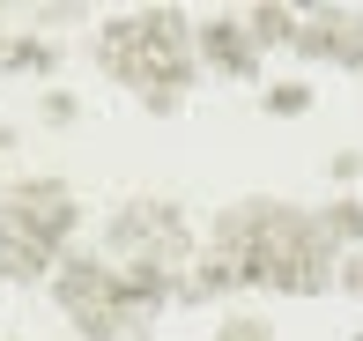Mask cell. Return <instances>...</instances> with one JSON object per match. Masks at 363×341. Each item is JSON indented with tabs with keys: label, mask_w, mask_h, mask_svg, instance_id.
Listing matches in <instances>:
<instances>
[{
	"label": "cell",
	"mask_w": 363,
	"mask_h": 341,
	"mask_svg": "<svg viewBox=\"0 0 363 341\" xmlns=\"http://www.w3.org/2000/svg\"><path fill=\"white\" fill-rule=\"evenodd\" d=\"M208 252H223L245 289H282V297H326L334 267H341V252L326 245L319 216L296 208V201H267V193L230 201L208 223Z\"/></svg>",
	"instance_id": "1"
},
{
	"label": "cell",
	"mask_w": 363,
	"mask_h": 341,
	"mask_svg": "<svg viewBox=\"0 0 363 341\" xmlns=\"http://www.w3.org/2000/svg\"><path fill=\"white\" fill-rule=\"evenodd\" d=\"M96 252L119 267L126 297H134L148 319H163L178 304V289H186L193 259H201V230H193V216L178 201H163V193H126L104 216V245Z\"/></svg>",
	"instance_id": "2"
},
{
	"label": "cell",
	"mask_w": 363,
	"mask_h": 341,
	"mask_svg": "<svg viewBox=\"0 0 363 341\" xmlns=\"http://www.w3.org/2000/svg\"><path fill=\"white\" fill-rule=\"evenodd\" d=\"M96 67L119 89H134L156 119H171L178 104L201 82V60H193V15L186 8H126L96 23Z\"/></svg>",
	"instance_id": "3"
},
{
	"label": "cell",
	"mask_w": 363,
	"mask_h": 341,
	"mask_svg": "<svg viewBox=\"0 0 363 341\" xmlns=\"http://www.w3.org/2000/svg\"><path fill=\"white\" fill-rule=\"evenodd\" d=\"M82 230V193L67 178L38 171V178H8L0 193V282H52V267L74 252Z\"/></svg>",
	"instance_id": "4"
},
{
	"label": "cell",
	"mask_w": 363,
	"mask_h": 341,
	"mask_svg": "<svg viewBox=\"0 0 363 341\" xmlns=\"http://www.w3.org/2000/svg\"><path fill=\"white\" fill-rule=\"evenodd\" d=\"M52 304H60V319H67L82 341H134V334L156 327V319L126 297L119 267H111L96 245H74V252L52 267Z\"/></svg>",
	"instance_id": "5"
},
{
	"label": "cell",
	"mask_w": 363,
	"mask_h": 341,
	"mask_svg": "<svg viewBox=\"0 0 363 341\" xmlns=\"http://www.w3.org/2000/svg\"><path fill=\"white\" fill-rule=\"evenodd\" d=\"M296 60H326V67H356L363 74V8H304L296 23Z\"/></svg>",
	"instance_id": "6"
},
{
	"label": "cell",
	"mask_w": 363,
	"mask_h": 341,
	"mask_svg": "<svg viewBox=\"0 0 363 341\" xmlns=\"http://www.w3.org/2000/svg\"><path fill=\"white\" fill-rule=\"evenodd\" d=\"M193 60L230 74V82H259V45L245 38L238 15H201V23H193Z\"/></svg>",
	"instance_id": "7"
},
{
	"label": "cell",
	"mask_w": 363,
	"mask_h": 341,
	"mask_svg": "<svg viewBox=\"0 0 363 341\" xmlns=\"http://www.w3.org/2000/svg\"><path fill=\"white\" fill-rule=\"evenodd\" d=\"M60 67V45L52 38H38L30 23H15V30H0V74H52Z\"/></svg>",
	"instance_id": "8"
},
{
	"label": "cell",
	"mask_w": 363,
	"mask_h": 341,
	"mask_svg": "<svg viewBox=\"0 0 363 341\" xmlns=\"http://www.w3.org/2000/svg\"><path fill=\"white\" fill-rule=\"evenodd\" d=\"M238 23H245V38L259 45V60H267V52H282V45H296V23H304V8H282V0H259V8H245Z\"/></svg>",
	"instance_id": "9"
},
{
	"label": "cell",
	"mask_w": 363,
	"mask_h": 341,
	"mask_svg": "<svg viewBox=\"0 0 363 341\" xmlns=\"http://www.w3.org/2000/svg\"><path fill=\"white\" fill-rule=\"evenodd\" d=\"M311 216H319V230H326L334 252H356L363 245V193H334V201L311 208Z\"/></svg>",
	"instance_id": "10"
},
{
	"label": "cell",
	"mask_w": 363,
	"mask_h": 341,
	"mask_svg": "<svg viewBox=\"0 0 363 341\" xmlns=\"http://www.w3.org/2000/svg\"><path fill=\"white\" fill-rule=\"evenodd\" d=\"M230 289H245L238 267H230L223 252L201 245V259H193V274H186V289H178V304H208V297H230Z\"/></svg>",
	"instance_id": "11"
},
{
	"label": "cell",
	"mask_w": 363,
	"mask_h": 341,
	"mask_svg": "<svg viewBox=\"0 0 363 341\" xmlns=\"http://www.w3.org/2000/svg\"><path fill=\"white\" fill-rule=\"evenodd\" d=\"M311 104H319V89H311L304 74H274V82H259V111H267V119H304Z\"/></svg>",
	"instance_id": "12"
},
{
	"label": "cell",
	"mask_w": 363,
	"mask_h": 341,
	"mask_svg": "<svg viewBox=\"0 0 363 341\" xmlns=\"http://www.w3.org/2000/svg\"><path fill=\"white\" fill-rule=\"evenodd\" d=\"M208 341H274V319L252 312V304H238V312L216 319V334H208Z\"/></svg>",
	"instance_id": "13"
},
{
	"label": "cell",
	"mask_w": 363,
	"mask_h": 341,
	"mask_svg": "<svg viewBox=\"0 0 363 341\" xmlns=\"http://www.w3.org/2000/svg\"><path fill=\"white\" fill-rule=\"evenodd\" d=\"M74 119H82V96L60 89V82H45L38 89V126H74Z\"/></svg>",
	"instance_id": "14"
},
{
	"label": "cell",
	"mask_w": 363,
	"mask_h": 341,
	"mask_svg": "<svg viewBox=\"0 0 363 341\" xmlns=\"http://www.w3.org/2000/svg\"><path fill=\"white\" fill-rule=\"evenodd\" d=\"M326 178H334L341 193H349V186H363V149H334V156H326Z\"/></svg>",
	"instance_id": "15"
},
{
	"label": "cell",
	"mask_w": 363,
	"mask_h": 341,
	"mask_svg": "<svg viewBox=\"0 0 363 341\" xmlns=\"http://www.w3.org/2000/svg\"><path fill=\"white\" fill-rule=\"evenodd\" d=\"M334 282H341V289H349V297L363 304V245H356V252H341V267H334Z\"/></svg>",
	"instance_id": "16"
},
{
	"label": "cell",
	"mask_w": 363,
	"mask_h": 341,
	"mask_svg": "<svg viewBox=\"0 0 363 341\" xmlns=\"http://www.w3.org/2000/svg\"><path fill=\"white\" fill-rule=\"evenodd\" d=\"M15 141H23V134H15V119H0V156H15Z\"/></svg>",
	"instance_id": "17"
},
{
	"label": "cell",
	"mask_w": 363,
	"mask_h": 341,
	"mask_svg": "<svg viewBox=\"0 0 363 341\" xmlns=\"http://www.w3.org/2000/svg\"><path fill=\"white\" fill-rule=\"evenodd\" d=\"M0 193H8V171H0Z\"/></svg>",
	"instance_id": "18"
},
{
	"label": "cell",
	"mask_w": 363,
	"mask_h": 341,
	"mask_svg": "<svg viewBox=\"0 0 363 341\" xmlns=\"http://www.w3.org/2000/svg\"><path fill=\"white\" fill-rule=\"evenodd\" d=\"M0 341H23V334H0Z\"/></svg>",
	"instance_id": "19"
},
{
	"label": "cell",
	"mask_w": 363,
	"mask_h": 341,
	"mask_svg": "<svg viewBox=\"0 0 363 341\" xmlns=\"http://www.w3.org/2000/svg\"><path fill=\"white\" fill-rule=\"evenodd\" d=\"M349 341H363V327H356V334H349Z\"/></svg>",
	"instance_id": "20"
}]
</instances>
